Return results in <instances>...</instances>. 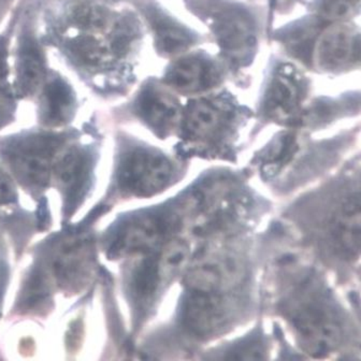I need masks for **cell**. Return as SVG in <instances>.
<instances>
[{
	"label": "cell",
	"instance_id": "6da1fadb",
	"mask_svg": "<svg viewBox=\"0 0 361 361\" xmlns=\"http://www.w3.org/2000/svg\"><path fill=\"white\" fill-rule=\"evenodd\" d=\"M39 34L94 95L110 99L130 90L143 32L128 8L113 0H61L44 14Z\"/></svg>",
	"mask_w": 361,
	"mask_h": 361
},
{
	"label": "cell",
	"instance_id": "7a4b0ae2",
	"mask_svg": "<svg viewBox=\"0 0 361 361\" xmlns=\"http://www.w3.org/2000/svg\"><path fill=\"white\" fill-rule=\"evenodd\" d=\"M95 250L86 225L66 229L42 242L20 287L16 310L44 311L56 293L71 296L85 288L95 272Z\"/></svg>",
	"mask_w": 361,
	"mask_h": 361
},
{
	"label": "cell",
	"instance_id": "3957f363",
	"mask_svg": "<svg viewBox=\"0 0 361 361\" xmlns=\"http://www.w3.org/2000/svg\"><path fill=\"white\" fill-rule=\"evenodd\" d=\"M81 133L71 126L23 129L0 138V161L23 190L35 198H42L52 184L57 157Z\"/></svg>",
	"mask_w": 361,
	"mask_h": 361
},
{
	"label": "cell",
	"instance_id": "277c9868",
	"mask_svg": "<svg viewBox=\"0 0 361 361\" xmlns=\"http://www.w3.org/2000/svg\"><path fill=\"white\" fill-rule=\"evenodd\" d=\"M286 314L299 343L311 356H327L341 341V323L336 309L313 281H305L295 289Z\"/></svg>",
	"mask_w": 361,
	"mask_h": 361
},
{
	"label": "cell",
	"instance_id": "5b68a950",
	"mask_svg": "<svg viewBox=\"0 0 361 361\" xmlns=\"http://www.w3.org/2000/svg\"><path fill=\"white\" fill-rule=\"evenodd\" d=\"M81 133L61 151L54 164L52 184L61 198V215L71 221L82 208L95 185L99 145Z\"/></svg>",
	"mask_w": 361,
	"mask_h": 361
},
{
	"label": "cell",
	"instance_id": "8992f818",
	"mask_svg": "<svg viewBox=\"0 0 361 361\" xmlns=\"http://www.w3.org/2000/svg\"><path fill=\"white\" fill-rule=\"evenodd\" d=\"M173 168L163 154L122 139L114 168V188L122 196L147 198L165 190Z\"/></svg>",
	"mask_w": 361,
	"mask_h": 361
},
{
	"label": "cell",
	"instance_id": "52a82bcc",
	"mask_svg": "<svg viewBox=\"0 0 361 361\" xmlns=\"http://www.w3.org/2000/svg\"><path fill=\"white\" fill-rule=\"evenodd\" d=\"M50 55L39 34L38 26L22 12L12 44V73L20 104H32L38 95L52 71Z\"/></svg>",
	"mask_w": 361,
	"mask_h": 361
},
{
	"label": "cell",
	"instance_id": "ba28073f",
	"mask_svg": "<svg viewBox=\"0 0 361 361\" xmlns=\"http://www.w3.org/2000/svg\"><path fill=\"white\" fill-rule=\"evenodd\" d=\"M176 219L161 212L140 211L121 217L106 229L102 247L109 259L155 251Z\"/></svg>",
	"mask_w": 361,
	"mask_h": 361
},
{
	"label": "cell",
	"instance_id": "9c48e42d",
	"mask_svg": "<svg viewBox=\"0 0 361 361\" xmlns=\"http://www.w3.org/2000/svg\"><path fill=\"white\" fill-rule=\"evenodd\" d=\"M210 9L201 10L206 16L217 43L231 63L244 66L253 57L257 43V26L253 14L237 4L211 0Z\"/></svg>",
	"mask_w": 361,
	"mask_h": 361
},
{
	"label": "cell",
	"instance_id": "30bf717a",
	"mask_svg": "<svg viewBox=\"0 0 361 361\" xmlns=\"http://www.w3.org/2000/svg\"><path fill=\"white\" fill-rule=\"evenodd\" d=\"M32 104L39 126L61 129L75 122L81 109V99L73 79L61 68L53 67Z\"/></svg>",
	"mask_w": 361,
	"mask_h": 361
},
{
	"label": "cell",
	"instance_id": "8fae6325",
	"mask_svg": "<svg viewBox=\"0 0 361 361\" xmlns=\"http://www.w3.org/2000/svg\"><path fill=\"white\" fill-rule=\"evenodd\" d=\"M307 93L305 77L293 66L281 63L267 82L262 110L272 120L288 122L297 116Z\"/></svg>",
	"mask_w": 361,
	"mask_h": 361
},
{
	"label": "cell",
	"instance_id": "7c38bea8",
	"mask_svg": "<svg viewBox=\"0 0 361 361\" xmlns=\"http://www.w3.org/2000/svg\"><path fill=\"white\" fill-rule=\"evenodd\" d=\"M131 112L161 137L169 135L180 118V104L163 84L145 81L130 102Z\"/></svg>",
	"mask_w": 361,
	"mask_h": 361
},
{
	"label": "cell",
	"instance_id": "4fadbf2b",
	"mask_svg": "<svg viewBox=\"0 0 361 361\" xmlns=\"http://www.w3.org/2000/svg\"><path fill=\"white\" fill-rule=\"evenodd\" d=\"M180 321L192 336L210 338L219 334L228 321V307L221 293L186 289Z\"/></svg>",
	"mask_w": 361,
	"mask_h": 361
},
{
	"label": "cell",
	"instance_id": "5bb4252c",
	"mask_svg": "<svg viewBox=\"0 0 361 361\" xmlns=\"http://www.w3.org/2000/svg\"><path fill=\"white\" fill-rule=\"evenodd\" d=\"M128 259L124 270V288L137 317L142 316L155 301L164 285L158 270L155 251L137 254Z\"/></svg>",
	"mask_w": 361,
	"mask_h": 361
},
{
	"label": "cell",
	"instance_id": "9a60e30c",
	"mask_svg": "<svg viewBox=\"0 0 361 361\" xmlns=\"http://www.w3.org/2000/svg\"><path fill=\"white\" fill-rule=\"evenodd\" d=\"M140 11L154 37L156 50L164 56L185 52L199 38L190 28L182 25L152 0H131Z\"/></svg>",
	"mask_w": 361,
	"mask_h": 361
},
{
	"label": "cell",
	"instance_id": "2e32d148",
	"mask_svg": "<svg viewBox=\"0 0 361 361\" xmlns=\"http://www.w3.org/2000/svg\"><path fill=\"white\" fill-rule=\"evenodd\" d=\"M223 79L221 66L210 55L192 53L174 61L166 71L165 83L184 94L212 90Z\"/></svg>",
	"mask_w": 361,
	"mask_h": 361
},
{
	"label": "cell",
	"instance_id": "e0dca14e",
	"mask_svg": "<svg viewBox=\"0 0 361 361\" xmlns=\"http://www.w3.org/2000/svg\"><path fill=\"white\" fill-rule=\"evenodd\" d=\"M316 66L325 73H338L359 61V32L334 25L319 37L314 51Z\"/></svg>",
	"mask_w": 361,
	"mask_h": 361
},
{
	"label": "cell",
	"instance_id": "ac0fdd59",
	"mask_svg": "<svg viewBox=\"0 0 361 361\" xmlns=\"http://www.w3.org/2000/svg\"><path fill=\"white\" fill-rule=\"evenodd\" d=\"M22 10L16 8L0 30V131L11 126L18 118L20 102L16 95L12 73V44Z\"/></svg>",
	"mask_w": 361,
	"mask_h": 361
},
{
	"label": "cell",
	"instance_id": "d6986e66",
	"mask_svg": "<svg viewBox=\"0 0 361 361\" xmlns=\"http://www.w3.org/2000/svg\"><path fill=\"white\" fill-rule=\"evenodd\" d=\"M231 104L228 98L223 96L190 102L184 116V129L188 138L207 140L219 135L231 118Z\"/></svg>",
	"mask_w": 361,
	"mask_h": 361
},
{
	"label": "cell",
	"instance_id": "ffe728a7",
	"mask_svg": "<svg viewBox=\"0 0 361 361\" xmlns=\"http://www.w3.org/2000/svg\"><path fill=\"white\" fill-rule=\"evenodd\" d=\"M233 260L223 256L209 255L188 268L184 279L186 289L221 293L237 279Z\"/></svg>",
	"mask_w": 361,
	"mask_h": 361
},
{
	"label": "cell",
	"instance_id": "44dd1931",
	"mask_svg": "<svg viewBox=\"0 0 361 361\" xmlns=\"http://www.w3.org/2000/svg\"><path fill=\"white\" fill-rule=\"evenodd\" d=\"M331 237L336 247L345 257H358L361 242V204L358 192L350 195L336 210L331 221Z\"/></svg>",
	"mask_w": 361,
	"mask_h": 361
},
{
	"label": "cell",
	"instance_id": "7402d4cb",
	"mask_svg": "<svg viewBox=\"0 0 361 361\" xmlns=\"http://www.w3.org/2000/svg\"><path fill=\"white\" fill-rule=\"evenodd\" d=\"M190 248L183 240L172 239L157 253L158 270L168 284L183 274L190 264Z\"/></svg>",
	"mask_w": 361,
	"mask_h": 361
},
{
	"label": "cell",
	"instance_id": "603a6c76",
	"mask_svg": "<svg viewBox=\"0 0 361 361\" xmlns=\"http://www.w3.org/2000/svg\"><path fill=\"white\" fill-rule=\"evenodd\" d=\"M296 151V138L293 135H282L267 152L262 163V171L266 174H274L280 171L283 166L290 161Z\"/></svg>",
	"mask_w": 361,
	"mask_h": 361
},
{
	"label": "cell",
	"instance_id": "cb8c5ba5",
	"mask_svg": "<svg viewBox=\"0 0 361 361\" xmlns=\"http://www.w3.org/2000/svg\"><path fill=\"white\" fill-rule=\"evenodd\" d=\"M360 0H315L316 13L327 20H344L359 10Z\"/></svg>",
	"mask_w": 361,
	"mask_h": 361
},
{
	"label": "cell",
	"instance_id": "d4e9b609",
	"mask_svg": "<svg viewBox=\"0 0 361 361\" xmlns=\"http://www.w3.org/2000/svg\"><path fill=\"white\" fill-rule=\"evenodd\" d=\"M18 202V194L14 180L7 170L0 166V208H10Z\"/></svg>",
	"mask_w": 361,
	"mask_h": 361
},
{
	"label": "cell",
	"instance_id": "484cf974",
	"mask_svg": "<svg viewBox=\"0 0 361 361\" xmlns=\"http://www.w3.org/2000/svg\"><path fill=\"white\" fill-rule=\"evenodd\" d=\"M18 6V0H0V30L5 26Z\"/></svg>",
	"mask_w": 361,
	"mask_h": 361
},
{
	"label": "cell",
	"instance_id": "4316f807",
	"mask_svg": "<svg viewBox=\"0 0 361 361\" xmlns=\"http://www.w3.org/2000/svg\"><path fill=\"white\" fill-rule=\"evenodd\" d=\"M9 267L5 260L0 258V312L3 309L4 300H5L6 291L9 283Z\"/></svg>",
	"mask_w": 361,
	"mask_h": 361
},
{
	"label": "cell",
	"instance_id": "83f0119b",
	"mask_svg": "<svg viewBox=\"0 0 361 361\" xmlns=\"http://www.w3.org/2000/svg\"><path fill=\"white\" fill-rule=\"evenodd\" d=\"M3 246H4L3 235H1V231H0V248H3Z\"/></svg>",
	"mask_w": 361,
	"mask_h": 361
}]
</instances>
